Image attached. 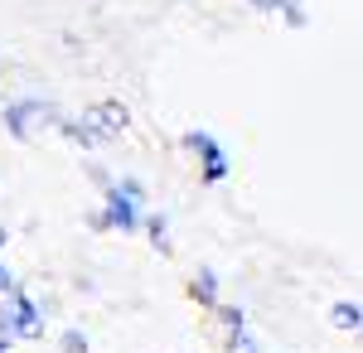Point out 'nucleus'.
<instances>
[{
  "instance_id": "10",
  "label": "nucleus",
  "mask_w": 363,
  "mask_h": 353,
  "mask_svg": "<svg viewBox=\"0 0 363 353\" xmlns=\"http://www.w3.org/2000/svg\"><path fill=\"white\" fill-rule=\"evenodd\" d=\"M247 5H257V10H272V0H247Z\"/></svg>"
},
{
  "instance_id": "4",
  "label": "nucleus",
  "mask_w": 363,
  "mask_h": 353,
  "mask_svg": "<svg viewBox=\"0 0 363 353\" xmlns=\"http://www.w3.org/2000/svg\"><path fill=\"white\" fill-rule=\"evenodd\" d=\"M87 121L102 131V140H112V136L126 131V107H121V102H97V107L87 111Z\"/></svg>"
},
{
  "instance_id": "3",
  "label": "nucleus",
  "mask_w": 363,
  "mask_h": 353,
  "mask_svg": "<svg viewBox=\"0 0 363 353\" xmlns=\"http://www.w3.org/2000/svg\"><path fill=\"white\" fill-rule=\"evenodd\" d=\"M39 116H54V107H49L44 97H29V102H10V107H5V121H10L15 140H29V126H34Z\"/></svg>"
},
{
  "instance_id": "6",
  "label": "nucleus",
  "mask_w": 363,
  "mask_h": 353,
  "mask_svg": "<svg viewBox=\"0 0 363 353\" xmlns=\"http://www.w3.org/2000/svg\"><path fill=\"white\" fill-rule=\"evenodd\" d=\"M272 10H281V20L291 29H306V5L301 0H272Z\"/></svg>"
},
{
  "instance_id": "8",
  "label": "nucleus",
  "mask_w": 363,
  "mask_h": 353,
  "mask_svg": "<svg viewBox=\"0 0 363 353\" xmlns=\"http://www.w3.org/2000/svg\"><path fill=\"white\" fill-rule=\"evenodd\" d=\"M145 228H150V237H155V242H160V252H165V218L150 213V218H145Z\"/></svg>"
},
{
  "instance_id": "2",
  "label": "nucleus",
  "mask_w": 363,
  "mask_h": 353,
  "mask_svg": "<svg viewBox=\"0 0 363 353\" xmlns=\"http://www.w3.org/2000/svg\"><path fill=\"white\" fill-rule=\"evenodd\" d=\"M102 184H107V179H102ZM107 223L121 228V232H136V223H140L136 189H116V184H107Z\"/></svg>"
},
{
  "instance_id": "9",
  "label": "nucleus",
  "mask_w": 363,
  "mask_h": 353,
  "mask_svg": "<svg viewBox=\"0 0 363 353\" xmlns=\"http://www.w3.org/2000/svg\"><path fill=\"white\" fill-rule=\"evenodd\" d=\"M63 349H68V353H87V339H78V334H68V339H63Z\"/></svg>"
},
{
  "instance_id": "5",
  "label": "nucleus",
  "mask_w": 363,
  "mask_h": 353,
  "mask_svg": "<svg viewBox=\"0 0 363 353\" xmlns=\"http://www.w3.org/2000/svg\"><path fill=\"white\" fill-rule=\"evenodd\" d=\"M330 320H335V329H363V310L349 305V300H339L335 310H330Z\"/></svg>"
},
{
  "instance_id": "1",
  "label": "nucleus",
  "mask_w": 363,
  "mask_h": 353,
  "mask_svg": "<svg viewBox=\"0 0 363 353\" xmlns=\"http://www.w3.org/2000/svg\"><path fill=\"white\" fill-rule=\"evenodd\" d=\"M184 145H189L194 155H203V179H208V184L228 179V155L218 150V140L208 136V131H189V136H184Z\"/></svg>"
},
{
  "instance_id": "7",
  "label": "nucleus",
  "mask_w": 363,
  "mask_h": 353,
  "mask_svg": "<svg viewBox=\"0 0 363 353\" xmlns=\"http://www.w3.org/2000/svg\"><path fill=\"white\" fill-rule=\"evenodd\" d=\"M194 296L203 300V305H213V300H218V291H213V271H199L194 276Z\"/></svg>"
}]
</instances>
